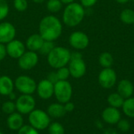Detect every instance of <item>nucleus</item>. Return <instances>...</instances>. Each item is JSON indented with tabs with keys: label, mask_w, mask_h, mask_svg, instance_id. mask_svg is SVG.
<instances>
[{
	"label": "nucleus",
	"mask_w": 134,
	"mask_h": 134,
	"mask_svg": "<svg viewBox=\"0 0 134 134\" xmlns=\"http://www.w3.org/2000/svg\"><path fill=\"white\" fill-rule=\"evenodd\" d=\"M14 86L20 94L32 95L36 92L37 82L33 78L28 75H21L15 79Z\"/></svg>",
	"instance_id": "5"
},
{
	"label": "nucleus",
	"mask_w": 134,
	"mask_h": 134,
	"mask_svg": "<svg viewBox=\"0 0 134 134\" xmlns=\"http://www.w3.org/2000/svg\"><path fill=\"white\" fill-rule=\"evenodd\" d=\"M56 72H57V75L59 81L68 80V79L71 76L68 67H67V66L57 69Z\"/></svg>",
	"instance_id": "29"
},
{
	"label": "nucleus",
	"mask_w": 134,
	"mask_h": 134,
	"mask_svg": "<svg viewBox=\"0 0 134 134\" xmlns=\"http://www.w3.org/2000/svg\"><path fill=\"white\" fill-rule=\"evenodd\" d=\"M24 119L23 115L20 114L17 111H15L8 115L6 119L7 127L12 131H18L24 125Z\"/></svg>",
	"instance_id": "15"
},
{
	"label": "nucleus",
	"mask_w": 134,
	"mask_h": 134,
	"mask_svg": "<svg viewBox=\"0 0 134 134\" xmlns=\"http://www.w3.org/2000/svg\"><path fill=\"white\" fill-rule=\"evenodd\" d=\"M60 1H61V2H62L63 4H66V5H68V4H70V3L74 2L75 0H60Z\"/></svg>",
	"instance_id": "39"
},
{
	"label": "nucleus",
	"mask_w": 134,
	"mask_h": 134,
	"mask_svg": "<svg viewBox=\"0 0 134 134\" xmlns=\"http://www.w3.org/2000/svg\"><path fill=\"white\" fill-rule=\"evenodd\" d=\"M71 51L64 46H55L52 51L46 56L48 64L54 68L58 69L67 66L71 60Z\"/></svg>",
	"instance_id": "3"
},
{
	"label": "nucleus",
	"mask_w": 134,
	"mask_h": 134,
	"mask_svg": "<svg viewBox=\"0 0 134 134\" xmlns=\"http://www.w3.org/2000/svg\"><path fill=\"white\" fill-rule=\"evenodd\" d=\"M1 109H2V111L5 114V115H10L15 111H16V104H15V101L13 100H6L5 102L2 103V107H1Z\"/></svg>",
	"instance_id": "27"
},
{
	"label": "nucleus",
	"mask_w": 134,
	"mask_h": 134,
	"mask_svg": "<svg viewBox=\"0 0 134 134\" xmlns=\"http://www.w3.org/2000/svg\"><path fill=\"white\" fill-rule=\"evenodd\" d=\"M62 31V23L54 15H47L42 18L39 22L38 34L46 41H56L60 37Z\"/></svg>",
	"instance_id": "1"
},
{
	"label": "nucleus",
	"mask_w": 134,
	"mask_h": 134,
	"mask_svg": "<svg viewBox=\"0 0 134 134\" xmlns=\"http://www.w3.org/2000/svg\"><path fill=\"white\" fill-rule=\"evenodd\" d=\"M8 97H9V100H16V98H17V97L16 96V94L14 93V92H12L11 93H9V95H8Z\"/></svg>",
	"instance_id": "38"
},
{
	"label": "nucleus",
	"mask_w": 134,
	"mask_h": 134,
	"mask_svg": "<svg viewBox=\"0 0 134 134\" xmlns=\"http://www.w3.org/2000/svg\"><path fill=\"white\" fill-rule=\"evenodd\" d=\"M16 34V28L12 23L7 21L0 23V43L6 45L15 39Z\"/></svg>",
	"instance_id": "13"
},
{
	"label": "nucleus",
	"mask_w": 134,
	"mask_h": 134,
	"mask_svg": "<svg viewBox=\"0 0 134 134\" xmlns=\"http://www.w3.org/2000/svg\"><path fill=\"white\" fill-rule=\"evenodd\" d=\"M73 93L71 84L68 80L58 81L54 84L53 96L57 102L65 104L71 100Z\"/></svg>",
	"instance_id": "6"
},
{
	"label": "nucleus",
	"mask_w": 134,
	"mask_h": 134,
	"mask_svg": "<svg viewBox=\"0 0 134 134\" xmlns=\"http://www.w3.org/2000/svg\"><path fill=\"white\" fill-rule=\"evenodd\" d=\"M63 3L60 0H48L46 2V9L52 13H58L61 10Z\"/></svg>",
	"instance_id": "25"
},
{
	"label": "nucleus",
	"mask_w": 134,
	"mask_h": 134,
	"mask_svg": "<svg viewBox=\"0 0 134 134\" xmlns=\"http://www.w3.org/2000/svg\"><path fill=\"white\" fill-rule=\"evenodd\" d=\"M28 123L38 131L46 130L51 123V118L48 113L42 109L35 108L27 117Z\"/></svg>",
	"instance_id": "4"
},
{
	"label": "nucleus",
	"mask_w": 134,
	"mask_h": 134,
	"mask_svg": "<svg viewBox=\"0 0 134 134\" xmlns=\"http://www.w3.org/2000/svg\"><path fill=\"white\" fill-rule=\"evenodd\" d=\"M7 56L10 58L18 60L26 51L25 44L18 39H13L5 45Z\"/></svg>",
	"instance_id": "11"
},
{
	"label": "nucleus",
	"mask_w": 134,
	"mask_h": 134,
	"mask_svg": "<svg viewBox=\"0 0 134 134\" xmlns=\"http://www.w3.org/2000/svg\"><path fill=\"white\" fill-rule=\"evenodd\" d=\"M49 134H64L65 130L64 126L58 122H51L47 128Z\"/></svg>",
	"instance_id": "26"
},
{
	"label": "nucleus",
	"mask_w": 134,
	"mask_h": 134,
	"mask_svg": "<svg viewBox=\"0 0 134 134\" xmlns=\"http://www.w3.org/2000/svg\"><path fill=\"white\" fill-rule=\"evenodd\" d=\"M122 111L126 116L134 118V97H130L124 100L122 104Z\"/></svg>",
	"instance_id": "21"
},
{
	"label": "nucleus",
	"mask_w": 134,
	"mask_h": 134,
	"mask_svg": "<svg viewBox=\"0 0 134 134\" xmlns=\"http://www.w3.org/2000/svg\"><path fill=\"white\" fill-rule=\"evenodd\" d=\"M0 134H5L4 133H2V132H0Z\"/></svg>",
	"instance_id": "42"
},
{
	"label": "nucleus",
	"mask_w": 134,
	"mask_h": 134,
	"mask_svg": "<svg viewBox=\"0 0 134 134\" xmlns=\"http://www.w3.org/2000/svg\"><path fill=\"white\" fill-rule=\"evenodd\" d=\"M17 134H39V131L28 124L24 125L17 131Z\"/></svg>",
	"instance_id": "32"
},
{
	"label": "nucleus",
	"mask_w": 134,
	"mask_h": 134,
	"mask_svg": "<svg viewBox=\"0 0 134 134\" xmlns=\"http://www.w3.org/2000/svg\"><path fill=\"white\" fill-rule=\"evenodd\" d=\"M36 93L42 100H49L53 96L54 84L47 79H42L37 83Z\"/></svg>",
	"instance_id": "12"
},
{
	"label": "nucleus",
	"mask_w": 134,
	"mask_h": 134,
	"mask_svg": "<svg viewBox=\"0 0 134 134\" xmlns=\"http://www.w3.org/2000/svg\"><path fill=\"white\" fill-rule=\"evenodd\" d=\"M7 56V52H6V46L5 44L0 43V61L3 60L5 57Z\"/></svg>",
	"instance_id": "35"
},
{
	"label": "nucleus",
	"mask_w": 134,
	"mask_h": 134,
	"mask_svg": "<svg viewBox=\"0 0 134 134\" xmlns=\"http://www.w3.org/2000/svg\"><path fill=\"white\" fill-rule=\"evenodd\" d=\"M9 7L6 0H0V21L3 20L9 14Z\"/></svg>",
	"instance_id": "30"
},
{
	"label": "nucleus",
	"mask_w": 134,
	"mask_h": 134,
	"mask_svg": "<svg viewBox=\"0 0 134 134\" xmlns=\"http://www.w3.org/2000/svg\"><path fill=\"white\" fill-rule=\"evenodd\" d=\"M133 52H134V51H133Z\"/></svg>",
	"instance_id": "46"
},
{
	"label": "nucleus",
	"mask_w": 134,
	"mask_h": 134,
	"mask_svg": "<svg viewBox=\"0 0 134 134\" xmlns=\"http://www.w3.org/2000/svg\"><path fill=\"white\" fill-rule=\"evenodd\" d=\"M117 2H119V3H120V4H125V3H126V2H128L130 0H115Z\"/></svg>",
	"instance_id": "40"
},
{
	"label": "nucleus",
	"mask_w": 134,
	"mask_h": 134,
	"mask_svg": "<svg viewBox=\"0 0 134 134\" xmlns=\"http://www.w3.org/2000/svg\"><path fill=\"white\" fill-rule=\"evenodd\" d=\"M108 102L111 107H113L115 108H119L122 107V104L124 103V98L122 97L119 93H114L108 96Z\"/></svg>",
	"instance_id": "23"
},
{
	"label": "nucleus",
	"mask_w": 134,
	"mask_h": 134,
	"mask_svg": "<svg viewBox=\"0 0 134 134\" xmlns=\"http://www.w3.org/2000/svg\"><path fill=\"white\" fill-rule=\"evenodd\" d=\"M64 109H65L67 113L68 112H72L75 110V108L74 103H72L71 101H68V102L64 104Z\"/></svg>",
	"instance_id": "37"
},
{
	"label": "nucleus",
	"mask_w": 134,
	"mask_h": 134,
	"mask_svg": "<svg viewBox=\"0 0 134 134\" xmlns=\"http://www.w3.org/2000/svg\"><path fill=\"white\" fill-rule=\"evenodd\" d=\"M81 2V5L84 7V8H90V7H92L93 6L97 0H80Z\"/></svg>",
	"instance_id": "34"
},
{
	"label": "nucleus",
	"mask_w": 134,
	"mask_h": 134,
	"mask_svg": "<svg viewBox=\"0 0 134 134\" xmlns=\"http://www.w3.org/2000/svg\"><path fill=\"white\" fill-rule=\"evenodd\" d=\"M117 124H118V128L122 132H127L130 128V124L126 119H120Z\"/></svg>",
	"instance_id": "33"
},
{
	"label": "nucleus",
	"mask_w": 134,
	"mask_h": 134,
	"mask_svg": "<svg viewBox=\"0 0 134 134\" xmlns=\"http://www.w3.org/2000/svg\"><path fill=\"white\" fill-rule=\"evenodd\" d=\"M133 27H134V23H133Z\"/></svg>",
	"instance_id": "43"
},
{
	"label": "nucleus",
	"mask_w": 134,
	"mask_h": 134,
	"mask_svg": "<svg viewBox=\"0 0 134 134\" xmlns=\"http://www.w3.org/2000/svg\"><path fill=\"white\" fill-rule=\"evenodd\" d=\"M38 55L36 52L26 50L25 53L17 60L18 66L24 71H30L38 63Z\"/></svg>",
	"instance_id": "8"
},
{
	"label": "nucleus",
	"mask_w": 134,
	"mask_h": 134,
	"mask_svg": "<svg viewBox=\"0 0 134 134\" xmlns=\"http://www.w3.org/2000/svg\"><path fill=\"white\" fill-rule=\"evenodd\" d=\"M120 20L126 24H133L134 10L131 9H125L120 13Z\"/></svg>",
	"instance_id": "24"
},
{
	"label": "nucleus",
	"mask_w": 134,
	"mask_h": 134,
	"mask_svg": "<svg viewBox=\"0 0 134 134\" xmlns=\"http://www.w3.org/2000/svg\"><path fill=\"white\" fill-rule=\"evenodd\" d=\"M46 112L50 116V118L53 119H60L66 115V111L64 109V104L61 103H52L47 108Z\"/></svg>",
	"instance_id": "20"
},
{
	"label": "nucleus",
	"mask_w": 134,
	"mask_h": 134,
	"mask_svg": "<svg viewBox=\"0 0 134 134\" xmlns=\"http://www.w3.org/2000/svg\"><path fill=\"white\" fill-rule=\"evenodd\" d=\"M101 116H102L103 120L110 125L117 124L121 119L120 111L118 110V108H115L113 107H108L105 108L103 111Z\"/></svg>",
	"instance_id": "16"
},
{
	"label": "nucleus",
	"mask_w": 134,
	"mask_h": 134,
	"mask_svg": "<svg viewBox=\"0 0 134 134\" xmlns=\"http://www.w3.org/2000/svg\"><path fill=\"white\" fill-rule=\"evenodd\" d=\"M15 89L14 81L8 75L0 76V95L8 96Z\"/></svg>",
	"instance_id": "19"
},
{
	"label": "nucleus",
	"mask_w": 134,
	"mask_h": 134,
	"mask_svg": "<svg viewBox=\"0 0 134 134\" xmlns=\"http://www.w3.org/2000/svg\"><path fill=\"white\" fill-rule=\"evenodd\" d=\"M6 1H7V0H6Z\"/></svg>",
	"instance_id": "45"
},
{
	"label": "nucleus",
	"mask_w": 134,
	"mask_h": 134,
	"mask_svg": "<svg viewBox=\"0 0 134 134\" xmlns=\"http://www.w3.org/2000/svg\"><path fill=\"white\" fill-rule=\"evenodd\" d=\"M118 93L124 99L131 97L133 94L134 86L128 79H122L118 84Z\"/></svg>",
	"instance_id": "18"
},
{
	"label": "nucleus",
	"mask_w": 134,
	"mask_h": 134,
	"mask_svg": "<svg viewBox=\"0 0 134 134\" xmlns=\"http://www.w3.org/2000/svg\"><path fill=\"white\" fill-rule=\"evenodd\" d=\"M44 1L45 0H32V2L36 3V4H41V3L44 2Z\"/></svg>",
	"instance_id": "41"
},
{
	"label": "nucleus",
	"mask_w": 134,
	"mask_h": 134,
	"mask_svg": "<svg viewBox=\"0 0 134 134\" xmlns=\"http://www.w3.org/2000/svg\"><path fill=\"white\" fill-rule=\"evenodd\" d=\"M44 41L45 40L38 33L32 34L27 38L25 43L26 49L29 51H33L37 53L40 50Z\"/></svg>",
	"instance_id": "17"
},
{
	"label": "nucleus",
	"mask_w": 134,
	"mask_h": 134,
	"mask_svg": "<svg viewBox=\"0 0 134 134\" xmlns=\"http://www.w3.org/2000/svg\"><path fill=\"white\" fill-rule=\"evenodd\" d=\"M68 69L71 77L80 79L83 77L86 72V64L82 58L71 59L68 64Z\"/></svg>",
	"instance_id": "14"
},
{
	"label": "nucleus",
	"mask_w": 134,
	"mask_h": 134,
	"mask_svg": "<svg viewBox=\"0 0 134 134\" xmlns=\"http://www.w3.org/2000/svg\"><path fill=\"white\" fill-rule=\"evenodd\" d=\"M68 41L71 46L77 50L85 49L90 44V38L88 35L81 31L72 32L69 36Z\"/></svg>",
	"instance_id": "9"
},
{
	"label": "nucleus",
	"mask_w": 134,
	"mask_h": 134,
	"mask_svg": "<svg viewBox=\"0 0 134 134\" xmlns=\"http://www.w3.org/2000/svg\"><path fill=\"white\" fill-rule=\"evenodd\" d=\"M133 2H134V0H133Z\"/></svg>",
	"instance_id": "44"
},
{
	"label": "nucleus",
	"mask_w": 134,
	"mask_h": 134,
	"mask_svg": "<svg viewBox=\"0 0 134 134\" xmlns=\"http://www.w3.org/2000/svg\"><path fill=\"white\" fill-rule=\"evenodd\" d=\"M13 6L18 12H24L28 7V2L27 0H13Z\"/></svg>",
	"instance_id": "31"
},
{
	"label": "nucleus",
	"mask_w": 134,
	"mask_h": 134,
	"mask_svg": "<svg viewBox=\"0 0 134 134\" xmlns=\"http://www.w3.org/2000/svg\"><path fill=\"white\" fill-rule=\"evenodd\" d=\"M16 111L21 115H29L36 107V100L32 95L21 94L15 100Z\"/></svg>",
	"instance_id": "7"
},
{
	"label": "nucleus",
	"mask_w": 134,
	"mask_h": 134,
	"mask_svg": "<svg viewBox=\"0 0 134 134\" xmlns=\"http://www.w3.org/2000/svg\"><path fill=\"white\" fill-rule=\"evenodd\" d=\"M56 46L54 45V42L52 41H44L40 50L38 51L42 55H46L47 56L51 51L52 49L55 47Z\"/></svg>",
	"instance_id": "28"
},
{
	"label": "nucleus",
	"mask_w": 134,
	"mask_h": 134,
	"mask_svg": "<svg viewBox=\"0 0 134 134\" xmlns=\"http://www.w3.org/2000/svg\"><path fill=\"white\" fill-rule=\"evenodd\" d=\"M117 80L116 72L111 68H104L99 74L98 76V82L100 85L104 89H110L112 88Z\"/></svg>",
	"instance_id": "10"
},
{
	"label": "nucleus",
	"mask_w": 134,
	"mask_h": 134,
	"mask_svg": "<svg viewBox=\"0 0 134 134\" xmlns=\"http://www.w3.org/2000/svg\"><path fill=\"white\" fill-rule=\"evenodd\" d=\"M85 8L78 2L68 4L64 9L62 19L65 25L74 27L79 25L85 17Z\"/></svg>",
	"instance_id": "2"
},
{
	"label": "nucleus",
	"mask_w": 134,
	"mask_h": 134,
	"mask_svg": "<svg viewBox=\"0 0 134 134\" xmlns=\"http://www.w3.org/2000/svg\"><path fill=\"white\" fill-rule=\"evenodd\" d=\"M113 62H114L113 57L108 52H104L99 57V63L100 66L103 67L104 68H111L113 64Z\"/></svg>",
	"instance_id": "22"
},
{
	"label": "nucleus",
	"mask_w": 134,
	"mask_h": 134,
	"mask_svg": "<svg viewBox=\"0 0 134 134\" xmlns=\"http://www.w3.org/2000/svg\"><path fill=\"white\" fill-rule=\"evenodd\" d=\"M49 81H50L51 82H53V84H55L57 82H58L59 80H58V78H57V72L56 71H52V72H50L49 75H48V76H47V78H46Z\"/></svg>",
	"instance_id": "36"
}]
</instances>
